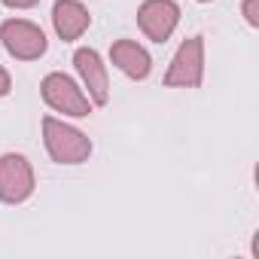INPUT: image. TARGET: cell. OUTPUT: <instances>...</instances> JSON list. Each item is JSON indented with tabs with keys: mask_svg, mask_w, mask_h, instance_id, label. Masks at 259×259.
Masks as SVG:
<instances>
[{
	"mask_svg": "<svg viewBox=\"0 0 259 259\" xmlns=\"http://www.w3.org/2000/svg\"><path fill=\"white\" fill-rule=\"evenodd\" d=\"M241 13H244V19H247L250 28H259V0H244Z\"/></svg>",
	"mask_w": 259,
	"mask_h": 259,
	"instance_id": "30bf717a",
	"label": "cell"
},
{
	"mask_svg": "<svg viewBox=\"0 0 259 259\" xmlns=\"http://www.w3.org/2000/svg\"><path fill=\"white\" fill-rule=\"evenodd\" d=\"M201 79H204V37H189L174 52L168 73H165V85L168 89H195V85H201Z\"/></svg>",
	"mask_w": 259,
	"mask_h": 259,
	"instance_id": "3957f363",
	"label": "cell"
},
{
	"mask_svg": "<svg viewBox=\"0 0 259 259\" xmlns=\"http://www.w3.org/2000/svg\"><path fill=\"white\" fill-rule=\"evenodd\" d=\"M10 89H13V76H10V70L4 64H0V98H7Z\"/></svg>",
	"mask_w": 259,
	"mask_h": 259,
	"instance_id": "8fae6325",
	"label": "cell"
},
{
	"mask_svg": "<svg viewBox=\"0 0 259 259\" xmlns=\"http://www.w3.org/2000/svg\"><path fill=\"white\" fill-rule=\"evenodd\" d=\"M0 43H4V49L19 61H37L49 49V40H46L43 28L28 22V19H7L0 25Z\"/></svg>",
	"mask_w": 259,
	"mask_h": 259,
	"instance_id": "7a4b0ae2",
	"label": "cell"
},
{
	"mask_svg": "<svg viewBox=\"0 0 259 259\" xmlns=\"http://www.w3.org/2000/svg\"><path fill=\"white\" fill-rule=\"evenodd\" d=\"M34 195V168L22 153L0 156V201L22 204Z\"/></svg>",
	"mask_w": 259,
	"mask_h": 259,
	"instance_id": "5b68a950",
	"label": "cell"
},
{
	"mask_svg": "<svg viewBox=\"0 0 259 259\" xmlns=\"http://www.w3.org/2000/svg\"><path fill=\"white\" fill-rule=\"evenodd\" d=\"M73 64H76V73L82 79V85L89 89V101L104 107L110 101V76H107V64L101 61V55L95 49H76L73 52Z\"/></svg>",
	"mask_w": 259,
	"mask_h": 259,
	"instance_id": "52a82bcc",
	"label": "cell"
},
{
	"mask_svg": "<svg viewBox=\"0 0 259 259\" xmlns=\"http://www.w3.org/2000/svg\"><path fill=\"white\" fill-rule=\"evenodd\" d=\"M180 22V7L174 0H144L138 10V25L153 43H165Z\"/></svg>",
	"mask_w": 259,
	"mask_h": 259,
	"instance_id": "8992f818",
	"label": "cell"
},
{
	"mask_svg": "<svg viewBox=\"0 0 259 259\" xmlns=\"http://www.w3.org/2000/svg\"><path fill=\"white\" fill-rule=\"evenodd\" d=\"M110 61L128 76V79H147L150 70H153V58L150 52L135 43V40H116L113 49H110Z\"/></svg>",
	"mask_w": 259,
	"mask_h": 259,
	"instance_id": "9c48e42d",
	"label": "cell"
},
{
	"mask_svg": "<svg viewBox=\"0 0 259 259\" xmlns=\"http://www.w3.org/2000/svg\"><path fill=\"white\" fill-rule=\"evenodd\" d=\"M43 144H46V153L52 156V162H58V165H82L92 156V141L79 128H73L55 116L43 119Z\"/></svg>",
	"mask_w": 259,
	"mask_h": 259,
	"instance_id": "6da1fadb",
	"label": "cell"
},
{
	"mask_svg": "<svg viewBox=\"0 0 259 259\" xmlns=\"http://www.w3.org/2000/svg\"><path fill=\"white\" fill-rule=\"evenodd\" d=\"M40 95H43V101H46L55 113L73 116V119H82V116L92 113L89 95H85L67 73H49V76H43Z\"/></svg>",
	"mask_w": 259,
	"mask_h": 259,
	"instance_id": "277c9868",
	"label": "cell"
},
{
	"mask_svg": "<svg viewBox=\"0 0 259 259\" xmlns=\"http://www.w3.org/2000/svg\"><path fill=\"white\" fill-rule=\"evenodd\" d=\"M52 25H55V34L70 43V40H79L89 25H92V16L89 10L79 4V0H55V7H52Z\"/></svg>",
	"mask_w": 259,
	"mask_h": 259,
	"instance_id": "ba28073f",
	"label": "cell"
},
{
	"mask_svg": "<svg viewBox=\"0 0 259 259\" xmlns=\"http://www.w3.org/2000/svg\"><path fill=\"white\" fill-rule=\"evenodd\" d=\"M198 4H210V0H198Z\"/></svg>",
	"mask_w": 259,
	"mask_h": 259,
	"instance_id": "4fadbf2b",
	"label": "cell"
},
{
	"mask_svg": "<svg viewBox=\"0 0 259 259\" xmlns=\"http://www.w3.org/2000/svg\"><path fill=\"white\" fill-rule=\"evenodd\" d=\"M4 7H10V10H31V7H37L40 0H0Z\"/></svg>",
	"mask_w": 259,
	"mask_h": 259,
	"instance_id": "7c38bea8",
	"label": "cell"
}]
</instances>
